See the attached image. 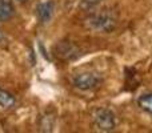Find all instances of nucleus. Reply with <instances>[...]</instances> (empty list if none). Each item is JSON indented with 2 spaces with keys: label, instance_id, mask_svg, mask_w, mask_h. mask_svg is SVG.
I'll return each instance as SVG.
<instances>
[{
  "label": "nucleus",
  "instance_id": "2",
  "mask_svg": "<svg viewBox=\"0 0 152 133\" xmlns=\"http://www.w3.org/2000/svg\"><path fill=\"white\" fill-rule=\"evenodd\" d=\"M72 83L77 89L80 91H94V89L99 88L102 84V77L97 75L96 72L92 70H86V72L77 73L74 76Z\"/></svg>",
  "mask_w": 152,
  "mask_h": 133
},
{
  "label": "nucleus",
  "instance_id": "4",
  "mask_svg": "<svg viewBox=\"0 0 152 133\" xmlns=\"http://www.w3.org/2000/svg\"><path fill=\"white\" fill-rule=\"evenodd\" d=\"M53 55L60 60H72L80 55V49L72 41L63 40L53 47Z\"/></svg>",
  "mask_w": 152,
  "mask_h": 133
},
{
  "label": "nucleus",
  "instance_id": "8",
  "mask_svg": "<svg viewBox=\"0 0 152 133\" xmlns=\"http://www.w3.org/2000/svg\"><path fill=\"white\" fill-rule=\"evenodd\" d=\"M137 105L142 110L152 115V93H144L137 99Z\"/></svg>",
  "mask_w": 152,
  "mask_h": 133
},
{
  "label": "nucleus",
  "instance_id": "1",
  "mask_svg": "<svg viewBox=\"0 0 152 133\" xmlns=\"http://www.w3.org/2000/svg\"><path fill=\"white\" fill-rule=\"evenodd\" d=\"M118 15L110 8H104L102 11L94 12L87 19L88 28L99 32H111L118 25Z\"/></svg>",
  "mask_w": 152,
  "mask_h": 133
},
{
  "label": "nucleus",
  "instance_id": "5",
  "mask_svg": "<svg viewBox=\"0 0 152 133\" xmlns=\"http://www.w3.org/2000/svg\"><path fill=\"white\" fill-rule=\"evenodd\" d=\"M36 15L40 23H48L53 15V3L52 1H42L36 5Z\"/></svg>",
  "mask_w": 152,
  "mask_h": 133
},
{
  "label": "nucleus",
  "instance_id": "11",
  "mask_svg": "<svg viewBox=\"0 0 152 133\" xmlns=\"http://www.w3.org/2000/svg\"><path fill=\"white\" fill-rule=\"evenodd\" d=\"M18 1H19V3H26L27 0H18Z\"/></svg>",
  "mask_w": 152,
  "mask_h": 133
},
{
  "label": "nucleus",
  "instance_id": "3",
  "mask_svg": "<svg viewBox=\"0 0 152 133\" xmlns=\"http://www.w3.org/2000/svg\"><path fill=\"white\" fill-rule=\"evenodd\" d=\"M94 124L99 131L111 132L116 126V117L112 110L107 108H99L94 112Z\"/></svg>",
  "mask_w": 152,
  "mask_h": 133
},
{
  "label": "nucleus",
  "instance_id": "9",
  "mask_svg": "<svg viewBox=\"0 0 152 133\" xmlns=\"http://www.w3.org/2000/svg\"><path fill=\"white\" fill-rule=\"evenodd\" d=\"M100 3H102V0H81L80 7L84 11H94Z\"/></svg>",
  "mask_w": 152,
  "mask_h": 133
},
{
  "label": "nucleus",
  "instance_id": "10",
  "mask_svg": "<svg viewBox=\"0 0 152 133\" xmlns=\"http://www.w3.org/2000/svg\"><path fill=\"white\" fill-rule=\"evenodd\" d=\"M4 39V33H3V31H1V28H0V41Z\"/></svg>",
  "mask_w": 152,
  "mask_h": 133
},
{
  "label": "nucleus",
  "instance_id": "6",
  "mask_svg": "<svg viewBox=\"0 0 152 133\" xmlns=\"http://www.w3.org/2000/svg\"><path fill=\"white\" fill-rule=\"evenodd\" d=\"M15 15L12 0H0V21H8Z\"/></svg>",
  "mask_w": 152,
  "mask_h": 133
},
{
  "label": "nucleus",
  "instance_id": "7",
  "mask_svg": "<svg viewBox=\"0 0 152 133\" xmlns=\"http://www.w3.org/2000/svg\"><path fill=\"white\" fill-rule=\"evenodd\" d=\"M16 100L13 97V94H11L10 92L4 91V89L0 88V107L4 108V109H10L15 105Z\"/></svg>",
  "mask_w": 152,
  "mask_h": 133
}]
</instances>
